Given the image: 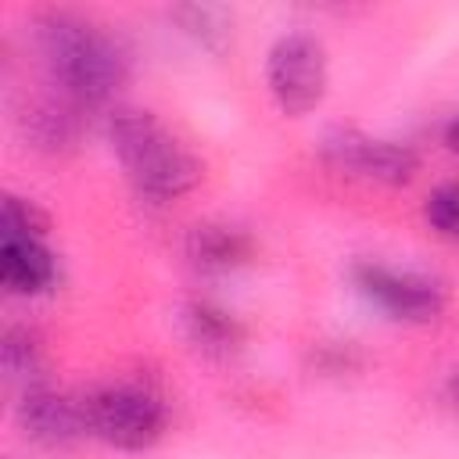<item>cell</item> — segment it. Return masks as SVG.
<instances>
[{
    "label": "cell",
    "instance_id": "1",
    "mask_svg": "<svg viewBox=\"0 0 459 459\" xmlns=\"http://www.w3.org/2000/svg\"><path fill=\"white\" fill-rule=\"evenodd\" d=\"M32 39L50 86L79 111L111 104L129 82V54L122 43L75 11L39 14Z\"/></svg>",
    "mask_w": 459,
    "mask_h": 459
},
{
    "label": "cell",
    "instance_id": "2",
    "mask_svg": "<svg viewBox=\"0 0 459 459\" xmlns=\"http://www.w3.org/2000/svg\"><path fill=\"white\" fill-rule=\"evenodd\" d=\"M108 143L133 190L151 204L179 201L201 179L197 158L143 108H115L108 115Z\"/></svg>",
    "mask_w": 459,
    "mask_h": 459
},
{
    "label": "cell",
    "instance_id": "3",
    "mask_svg": "<svg viewBox=\"0 0 459 459\" xmlns=\"http://www.w3.org/2000/svg\"><path fill=\"white\" fill-rule=\"evenodd\" d=\"M82 416H86V437H97L118 452L151 448L165 434V423H169L161 394L133 380L100 384L86 391Z\"/></svg>",
    "mask_w": 459,
    "mask_h": 459
},
{
    "label": "cell",
    "instance_id": "4",
    "mask_svg": "<svg viewBox=\"0 0 459 459\" xmlns=\"http://www.w3.org/2000/svg\"><path fill=\"white\" fill-rule=\"evenodd\" d=\"M265 86L283 115L319 108L330 86L326 47L312 32H283L265 54Z\"/></svg>",
    "mask_w": 459,
    "mask_h": 459
},
{
    "label": "cell",
    "instance_id": "5",
    "mask_svg": "<svg viewBox=\"0 0 459 459\" xmlns=\"http://www.w3.org/2000/svg\"><path fill=\"white\" fill-rule=\"evenodd\" d=\"M319 154L337 172H348V176H359V179L380 183V186H405L420 172V154L409 143L387 140V136H369V133H359L348 126L330 129L319 140Z\"/></svg>",
    "mask_w": 459,
    "mask_h": 459
},
{
    "label": "cell",
    "instance_id": "6",
    "mask_svg": "<svg viewBox=\"0 0 459 459\" xmlns=\"http://www.w3.org/2000/svg\"><path fill=\"white\" fill-rule=\"evenodd\" d=\"M351 280L369 305H377L384 316L398 323H434L448 305L445 287L416 269H398L387 262H359L351 269Z\"/></svg>",
    "mask_w": 459,
    "mask_h": 459
},
{
    "label": "cell",
    "instance_id": "7",
    "mask_svg": "<svg viewBox=\"0 0 459 459\" xmlns=\"http://www.w3.org/2000/svg\"><path fill=\"white\" fill-rule=\"evenodd\" d=\"M14 420H18L22 434L39 448H72L75 441L86 437L82 398L54 391L43 380L32 387H22V394L14 402Z\"/></svg>",
    "mask_w": 459,
    "mask_h": 459
},
{
    "label": "cell",
    "instance_id": "8",
    "mask_svg": "<svg viewBox=\"0 0 459 459\" xmlns=\"http://www.w3.org/2000/svg\"><path fill=\"white\" fill-rule=\"evenodd\" d=\"M57 280V258L43 237H4L0 240V283L14 298H36Z\"/></svg>",
    "mask_w": 459,
    "mask_h": 459
},
{
    "label": "cell",
    "instance_id": "9",
    "mask_svg": "<svg viewBox=\"0 0 459 459\" xmlns=\"http://www.w3.org/2000/svg\"><path fill=\"white\" fill-rule=\"evenodd\" d=\"M247 255H251V240L237 226L204 222V226H194L190 230L186 258L197 269H204V273H230L240 262H247Z\"/></svg>",
    "mask_w": 459,
    "mask_h": 459
},
{
    "label": "cell",
    "instance_id": "10",
    "mask_svg": "<svg viewBox=\"0 0 459 459\" xmlns=\"http://www.w3.org/2000/svg\"><path fill=\"white\" fill-rule=\"evenodd\" d=\"M183 326H186L190 344L204 355H215V359H230L244 341L240 323L212 301H190L183 308Z\"/></svg>",
    "mask_w": 459,
    "mask_h": 459
},
{
    "label": "cell",
    "instance_id": "11",
    "mask_svg": "<svg viewBox=\"0 0 459 459\" xmlns=\"http://www.w3.org/2000/svg\"><path fill=\"white\" fill-rule=\"evenodd\" d=\"M0 362L7 380L32 387L39 384V341L29 326H7L4 341H0Z\"/></svg>",
    "mask_w": 459,
    "mask_h": 459
},
{
    "label": "cell",
    "instance_id": "12",
    "mask_svg": "<svg viewBox=\"0 0 459 459\" xmlns=\"http://www.w3.org/2000/svg\"><path fill=\"white\" fill-rule=\"evenodd\" d=\"M423 219L430 222L434 233L459 240V183H441L427 194L423 201Z\"/></svg>",
    "mask_w": 459,
    "mask_h": 459
},
{
    "label": "cell",
    "instance_id": "13",
    "mask_svg": "<svg viewBox=\"0 0 459 459\" xmlns=\"http://www.w3.org/2000/svg\"><path fill=\"white\" fill-rule=\"evenodd\" d=\"M43 230H47V219L32 201L14 197V194L4 197V208H0V233L4 237H43Z\"/></svg>",
    "mask_w": 459,
    "mask_h": 459
},
{
    "label": "cell",
    "instance_id": "14",
    "mask_svg": "<svg viewBox=\"0 0 459 459\" xmlns=\"http://www.w3.org/2000/svg\"><path fill=\"white\" fill-rule=\"evenodd\" d=\"M176 18L183 22V29L190 36H197L201 43H215L226 36L230 18L222 7H176Z\"/></svg>",
    "mask_w": 459,
    "mask_h": 459
},
{
    "label": "cell",
    "instance_id": "15",
    "mask_svg": "<svg viewBox=\"0 0 459 459\" xmlns=\"http://www.w3.org/2000/svg\"><path fill=\"white\" fill-rule=\"evenodd\" d=\"M445 147L459 158V115H452V122L445 126Z\"/></svg>",
    "mask_w": 459,
    "mask_h": 459
},
{
    "label": "cell",
    "instance_id": "16",
    "mask_svg": "<svg viewBox=\"0 0 459 459\" xmlns=\"http://www.w3.org/2000/svg\"><path fill=\"white\" fill-rule=\"evenodd\" d=\"M448 391H452V398L459 402V366H455V373H452V380H448Z\"/></svg>",
    "mask_w": 459,
    "mask_h": 459
},
{
    "label": "cell",
    "instance_id": "17",
    "mask_svg": "<svg viewBox=\"0 0 459 459\" xmlns=\"http://www.w3.org/2000/svg\"><path fill=\"white\" fill-rule=\"evenodd\" d=\"M7 459H11V455H7Z\"/></svg>",
    "mask_w": 459,
    "mask_h": 459
}]
</instances>
